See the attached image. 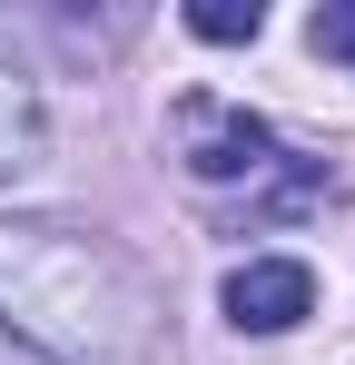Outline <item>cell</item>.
Masks as SVG:
<instances>
[{
  "label": "cell",
  "mask_w": 355,
  "mask_h": 365,
  "mask_svg": "<svg viewBox=\"0 0 355 365\" xmlns=\"http://www.w3.org/2000/svg\"><path fill=\"white\" fill-rule=\"evenodd\" d=\"M0 336L40 365H158L168 297L128 247L20 217L0 227Z\"/></svg>",
  "instance_id": "obj_1"
},
{
  "label": "cell",
  "mask_w": 355,
  "mask_h": 365,
  "mask_svg": "<svg viewBox=\"0 0 355 365\" xmlns=\"http://www.w3.org/2000/svg\"><path fill=\"white\" fill-rule=\"evenodd\" d=\"M178 158H187V178H207V187L267 178L277 168V128L257 119L247 99H178Z\"/></svg>",
  "instance_id": "obj_2"
},
{
  "label": "cell",
  "mask_w": 355,
  "mask_h": 365,
  "mask_svg": "<svg viewBox=\"0 0 355 365\" xmlns=\"http://www.w3.org/2000/svg\"><path fill=\"white\" fill-rule=\"evenodd\" d=\"M0 365H40V356H20V346H10V336H0Z\"/></svg>",
  "instance_id": "obj_7"
},
{
  "label": "cell",
  "mask_w": 355,
  "mask_h": 365,
  "mask_svg": "<svg viewBox=\"0 0 355 365\" xmlns=\"http://www.w3.org/2000/svg\"><path fill=\"white\" fill-rule=\"evenodd\" d=\"M306 40H316L326 60H355V0H326V10L306 20Z\"/></svg>",
  "instance_id": "obj_6"
},
{
  "label": "cell",
  "mask_w": 355,
  "mask_h": 365,
  "mask_svg": "<svg viewBox=\"0 0 355 365\" xmlns=\"http://www.w3.org/2000/svg\"><path fill=\"white\" fill-rule=\"evenodd\" d=\"M187 30H197V40H217V50H237V40H257V30H267V10H257V0H197V10H187Z\"/></svg>",
  "instance_id": "obj_5"
},
{
  "label": "cell",
  "mask_w": 355,
  "mask_h": 365,
  "mask_svg": "<svg viewBox=\"0 0 355 365\" xmlns=\"http://www.w3.org/2000/svg\"><path fill=\"white\" fill-rule=\"evenodd\" d=\"M227 326L237 336H287V326H306L316 316V267L306 257H247V267H227Z\"/></svg>",
  "instance_id": "obj_3"
},
{
  "label": "cell",
  "mask_w": 355,
  "mask_h": 365,
  "mask_svg": "<svg viewBox=\"0 0 355 365\" xmlns=\"http://www.w3.org/2000/svg\"><path fill=\"white\" fill-rule=\"evenodd\" d=\"M40 148H50L40 79H30V60H20V50H10V30H0V187L30 178V168H40Z\"/></svg>",
  "instance_id": "obj_4"
}]
</instances>
